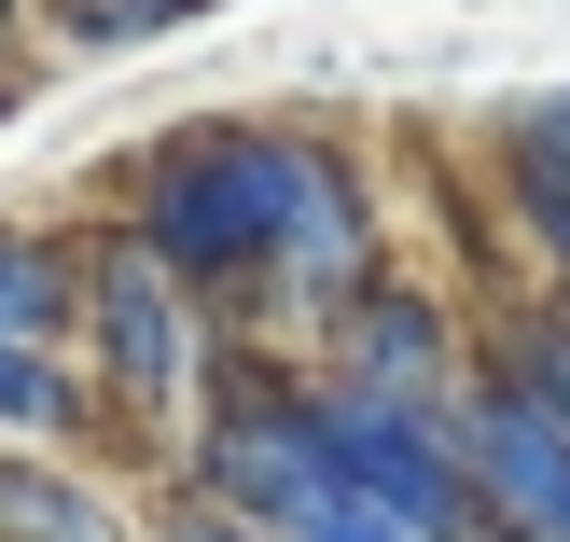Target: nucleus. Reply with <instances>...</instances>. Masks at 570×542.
<instances>
[{"label":"nucleus","mask_w":570,"mask_h":542,"mask_svg":"<svg viewBox=\"0 0 570 542\" xmlns=\"http://www.w3.org/2000/svg\"><path fill=\"white\" fill-rule=\"evenodd\" d=\"M111 223H139L223 334L293 348V362H306V334L334 348V321L390 278V223L362 195V167L321 126H250V111L154 126L111 181Z\"/></svg>","instance_id":"nucleus-1"},{"label":"nucleus","mask_w":570,"mask_h":542,"mask_svg":"<svg viewBox=\"0 0 570 542\" xmlns=\"http://www.w3.org/2000/svg\"><path fill=\"white\" fill-rule=\"evenodd\" d=\"M237 334L195 306V278L167 265L139 223H98V306H83V376H98V417L126 445H195L209 417V376Z\"/></svg>","instance_id":"nucleus-2"},{"label":"nucleus","mask_w":570,"mask_h":542,"mask_svg":"<svg viewBox=\"0 0 570 542\" xmlns=\"http://www.w3.org/2000/svg\"><path fill=\"white\" fill-rule=\"evenodd\" d=\"M306 404H321V445H334V473H348L362 501L417 515L432 542H473V529H488L473 460H460V417H432V404H376V390H348V376H306Z\"/></svg>","instance_id":"nucleus-3"},{"label":"nucleus","mask_w":570,"mask_h":542,"mask_svg":"<svg viewBox=\"0 0 570 542\" xmlns=\"http://www.w3.org/2000/svg\"><path fill=\"white\" fill-rule=\"evenodd\" d=\"M460 460H473V501H488L501 542H570V404L529 362H473L460 390Z\"/></svg>","instance_id":"nucleus-4"},{"label":"nucleus","mask_w":570,"mask_h":542,"mask_svg":"<svg viewBox=\"0 0 570 542\" xmlns=\"http://www.w3.org/2000/svg\"><path fill=\"white\" fill-rule=\"evenodd\" d=\"M321 376L376 390V404H432V417H460V390H473V348H460V306H445L432 278H376V293H362L348 321H334Z\"/></svg>","instance_id":"nucleus-5"},{"label":"nucleus","mask_w":570,"mask_h":542,"mask_svg":"<svg viewBox=\"0 0 570 542\" xmlns=\"http://www.w3.org/2000/svg\"><path fill=\"white\" fill-rule=\"evenodd\" d=\"M0 542H154V515L70 445H0Z\"/></svg>","instance_id":"nucleus-6"},{"label":"nucleus","mask_w":570,"mask_h":542,"mask_svg":"<svg viewBox=\"0 0 570 542\" xmlns=\"http://www.w3.org/2000/svg\"><path fill=\"white\" fill-rule=\"evenodd\" d=\"M83 306H98V223H0V334L83 348Z\"/></svg>","instance_id":"nucleus-7"},{"label":"nucleus","mask_w":570,"mask_h":542,"mask_svg":"<svg viewBox=\"0 0 570 542\" xmlns=\"http://www.w3.org/2000/svg\"><path fill=\"white\" fill-rule=\"evenodd\" d=\"M83 432H111L83 348H14L0 334V445H83Z\"/></svg>","instance_id":"nucleus-8"},{"label":"nucleus","mask_w":570,"mask_h":542,"mask_svg":"<svg viewBox=\"0 0 570 542\" xmlns=\"http://www.w3.org/2000/svg\"><path fill=\"white\" fill-rule=\"evenodd\" d=\"M195 14H223V0H42V28L70 56H126V42H167V28H195Z\"/></svg>","instance_id":"nucleus-9"},{"label":"nucleus","mask_w":570,"mask_h":542,"mask_svg":"<svg viewBox=\"0 0 570 542\" xmlns=\"http://www.w3.org/2000/svg\"><path fill=\"white\" fill-rule=\"evenodd\" d=\"M154 542H278V529L237 515V501H209V487H167L154 501Z\"/></svg>","instance_id":"nucleus-10"},{"label":"nucleus","mask_w":570,"mask_h":542,"mask_svg":"<svg viewBox=\"0 0 570 542\" xmlns=\"http://www.w3.org/2000/svg\"><path fill=\"white\" fill-rule=\"evenodd\" d=\"M293 542H432V529H417V515H390V501H362V487H334Z\"/></svg>","instance_id":"nucleus-11"},{"label":"nucleus","mask_w":570,"mask_h":542,"mask_svg":"<svg viewBox=\"0 0 570 542\" xmlns=\"http://www.w3.org/2000/svg\"><path fill=\"white\" fill-rule=\"evenodd\" d=\"M14 98H28V70H14V42H0V126H14Z\"/></svg>","instance_id":"nucleus-12"},{"label":"nucleus","mask_w":570,"mask_h":542,"mask_svg":"<svg viewBox=\"0 0 570 542\" xmlns=\"http://www.w3.org/2000/svg\"><path fill=\"white\" fill-rule=\"evenodd\" d=\"M14 14H42V0H14Z\"/></svg>","instance_id":"nucleus-13"},{"label":"nucleus","mask_w":570,"mask_h":542,"mask_svg":"<svg viewBox=\"0 0 570 542\" xmlns=\"http://www.w3.org/2000/svg\"><path fill=\"white\" fill-rule=\"evenodd\" d=\"M0 28H14V0H0Z\"/></svg>","instance_id":"nucleus-14"},{"label":"nucleus","mask_w":570,"mask_h":542,"mask_svg":"<svg viewBox=\"0 0 570 542\" xmlns=\"http://www.w3.org/2000/svg\"><path fill=\"white\" fill-rule=\"evenodd\" d=\"M473 542H501V529H473Z\"/></svg>","instance_id":"nucleus-15"}]
</instances>
